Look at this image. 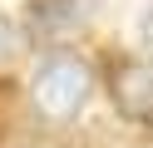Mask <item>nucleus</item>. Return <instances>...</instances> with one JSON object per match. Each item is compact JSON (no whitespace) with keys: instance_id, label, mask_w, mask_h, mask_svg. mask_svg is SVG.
Returning <instances> with one entry per match:
<instances>
[{"instance_id":"f257e3e1","label":"nucleus","mask_w":153,"mask_h":148,"mask_svg":"<svg viewBox=\"0 0 153 148\" xmlns=\"http://www.w3.org/2000/svg\"><path fill=\"white\" fill-rule=\"evenodd\" d=\"M89 89H94V74L79 54H50L40 69H35V84H30V99L40 109V118L50 123H69L84 104H89Z\"/></svg>"},{"instance_id":"f03ea898","label":"nucleus","mask_w":153,"mask_h":148,"mask_svg":"<svg viewBox=\"0 0 153 148\" xmlns=\"http://www.w3.org/2000/svg\"><path fill=\"white\" fill-rule=\"evenodd\" d=\"M109 99L128 123H153V59H119L109 74Z\"/></svg>"},{"instance_id":"7ed1b4c3","label":"nucleus","mask_w":153,"mask_h":148,"mask_svg":"<svg viewBox=\"0 0 153 148\" xmlns=\"http://www.w3.org/2000/svg\"><path fill=\"white\" fill-rule=\"evenodd\" d=\"M30 30L40 39L69 35V30H79V5H74V0H35L30 5Z\"/></svg>"},{"instance_id":"20e7f679","label":"nucleus","mask_w":153,"mask_h":148,"mask_svg":"<svg viewBox=\"0 0 153 148\" xmlns=\"http://www.w3.org/2000/svg\"><path fill=\"white\" fill-rule=\"evenodd\" d=\"M15 54H20V30H15V25H10V20L0 15V69L10 64V59H15Z\"/></svg>"},{"instance_id":"39448f33","label":"nucleus","mask_w":153,"mask_h":148,"mask_svg":"<svg viewBox=\"0 0 153 148\" xmlns=\"http://www.w3.org/2000/svg\"><path fill=\"white\" fill-rule=\"evenodd\" d=\"M138 35H143V45H148V49H153V5H148V10H143V20H138Z\"/></svg>"}]
</instances>
